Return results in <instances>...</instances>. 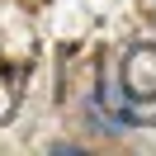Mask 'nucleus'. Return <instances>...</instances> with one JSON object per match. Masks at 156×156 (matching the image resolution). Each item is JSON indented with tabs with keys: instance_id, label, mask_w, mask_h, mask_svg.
Instances as JSON below:
<instances>
[{
	"instance_id": "1",
	"label": "nucleus",
	"mask_w": 156,
	"mask_h": 156,
	"mask_svg": "<svg viewBox=\"0 0 156 156\" xmlns=\"http://www.w3.org/2000/svg\"><path fill=\"white\" fill-rule=\"evenodd\" d=\"M123 123H156V43H133L118 62Z\"/></svg>"
}]
</instances>
